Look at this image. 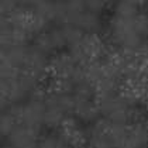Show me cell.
Here are the masks:
<instances>
[{
  "instance_id": "6da1fadb",
  "label": "cell",
  "mask_w": 148,
  "mask_h": 148,
  "mask_svg": "<svg viewBox=\"0 0 148 148\" xmlns=\"http://www.w3.org/2000/svg\"><path fill=\"white\" fill-rule=\"evenodd\" d=\"M40 130L24 124H17V127L7 137L13 148H38Z\"/></svg>"
},
{
  "instance_id": "7a4b0ae2",
  "label": "cell",
  "mask_w": 148,
  "mask_h": 148,
  "mask_svg": "<svg viewBox=\"0 0 148 148\" xmlns=\"http://www.w3.org/2000/svg\"><path fill=\"white\" fill-rule=\"evenodd\" d=\"M59 137L62 138V141L75 148H82L85 143H88L89 134H86L82 128L79 123L75 119H65V121L61 125V134Z\"/></svg>"
},
{
  "instance_id": "3957f363",
  "label": "cell",
  "mask_w": 148,
  "mask_h": 148,
  "mask_svg": "<svg viewBox=\"0 0 148 148\" xmlns=\"http://www.w3.org/2000/svg\"><path fill=\"white\" fill-rule=\"evenodd\" d=\"M76 68H78V64L75 62V59L72 58L69 52L68 54L66 52L57 54L55 57L51 58V61L48 64V71L52 73L54 78L71 79Z\"/></svg>"
},
{
  "instance_id": "277c9868",
  "label": "cell",
  "mask_w": 148,
  "mask_h": 148,
  "mask_svg": "<svg viewBox=\"0 0 148 148\" xmlns=\"http://www.w3.org/2000/svg\"><path fill=\"white\" fill-rule=\"evenodd\" d=\"M45 103L37 102V100H30L24 104V114L21 124L33 127V128H41L44 124V116H45Z\"/></svg>"
},
{
  "instance_id": "5b68a950",
  "label": "cell",
  "mask_w": 148,
  "mask_h": 148,
  "mask_svg": "<svg viewBox=\"0 0 148 148\" xmlns=\"http://www.w3.org/2000/svg\"><path fill=\"white\" fill-rule=\"evenodd\" d=\"M148 145V127L141 121L128 124L127 147L125 148H145Z\"/></svg>"
},
{
  "instance_id": "8992f818",
  "label": "cell",
  "mask_w": 148,
  "mask_h": 148,
  "mask_svg": "<svg viewBox=\"0 0 148 148\" xmlns=\"http://www.w3.org/2000/svg\"><path fill=\"white\" fill-rule=\"evenodd\" d=\"M71 24H75L76 27H79L80 30L86 34H97L102 28V21L99 18L97 14L90 12H82L78 14Z\"/></svg>"
},
{
  "instance_id": "52a82bcc",
  "label": "cell",
  "mask_w": 148,
  "mask_h": 148,
  "mask_svg": "<svg viewBox=\"0 0 148 148\" xmlns=\"http://www.w3.org/2000/svg\"><path fill=\"white\" fill-rule=\"evenodd\" d=\"M73 113L76 116V119L85 123H95L99 117V107L97 103L92 102V100H75V110Z\"/></svg>"
},
{
  "instance_id": "ba28073f",
  "label": "cell",
  "mask_w": 148,
  "mask_h": 148,
  "mask_svg": "<svg viewBox=\"0 0 148 148\" xmlns=\"http://www.w3.org/2000/svg\"><path fill=\"white\" fill-rule=\"evenodd\" d=\"M45 116H44V124L48 128H61L62 123L65 121V112L58 107L57 104H45Z\"/></svg>"
},
{
  "instance_id": "9c48e42d",
  "label": "cell",
  "mask_w": 148,
  "mask_h": 148,
  "mask_svg": "<svg viewBox=\"0 0 148 148\" xmlns=\"http://www.w3.org/2000/svg\"><path fill=\"white\" fill-rule=\"evenodd\" d=\"M34 48H37V49L41 51V52H44L45 55L57 49V48H55V44H54V40H52V37H51L49 30H48V31H42V33L35 35Z\"/></svg>"
},
{
  "instance_id": "30bf717a",
  "label": "cell",
  "mask_w": 148,
  "mask_h": 148,
  "mask_svg": "<svg viewBox=\"0 0 148 148\" xmlns=\"http://www.w3.org/2000/svg\"><path fill=\"white\" fill-rule=\"evenodd\" d=\"M61 30H62V34H64V38H65V42L69 47L76 45L82 40V37L85 35V33L80 30L79 27H76L75 24H71V23L64 24L61 27Z\"/></svg>"
},
{
  "instance_id": "8fae6325",
  "label": "cell",
  "mask_w": 148,
  "mask_h": 148,
  "mask_svg": "<svg viewBox=\"0 0 148 148\" xmlns=\"http://www.w3.org/2000/svg\"><path fill=\"white\" fill-rule=\"evenodd\" d=\"M17 121L13 117L12 114L9 113H0V133L1 137H9L12 134V131L17 127Z\"/></svg>"
},
{
  "instance_id": "7c38bea8",
  "label": "cell",
  "mask_w": 148,
  "mask_h": 148,
  "mask_svg": "<svg viewBox=\"0 0 148 148\" xmlns=\"http://www.w3.org/2000/svg\"><path fill=\"white\" fill-rule=\"evenodd\" d=\"M38 148H68L59 136H45L38 141Z\"/></svg>"
},
{
  "instance_id": "4fadbf2b",
  "label": "cell",
  "mask_w": 148,
  "mask_h": 148,
  "mask_svg": "<svg viewBox=\"0 0 148 148\" xmlns=\"http://www.w3.org/2000/svg\"><path fill=\"white\" fill-rule=\"evenodd\" d=\"M134 28L136 33L141 38L148 37V14L147 13H138L134 18Z\"/></svg>"
},
{
  "instance_id": "5bb4252c",
  "label": "cell",
  "mask_w": 148,
  "mask_h": 148,
  "mask_svg": "<svg viewBox=\"0 0 148 148\" xmlns=\"http://www.w3.org/2000/svg\"><path fill=\"white\" fill-rule=\"evenodd\" d=\"M109 6V0H85V10L86 12L100 14L103 13Z\"/></svg>"
},
{
  "instance_id": "9a60e30c",
  "label": "cell",
  "mask_w": 148,
  "mask_h": 148,
  "mask_svg": "<svg viewBox=\"0 0 148 148\" xmlns=\"http://www.w3.org/2000/svg\"><path fill=\"white\" fill-rule=\"evenodd\" d=\"M17 7V0H0V16H9Z\"/></svg>"
},
{
  "instance_id": "2e32d148",
  "label": "cell",
  "mask_w": 148,
  "mask_h": 148,
  "mask_svg": "<svg viewBox=\"0 0 148 148\" xmlns=\"http://www.w3.org/2000/svg\"><path fill=\"white\" fill-rule=\"evenodd\" d=\"M18 1H20L21 6H27L28 7V6H34L38 0H18Z\"/></svg>"
},
{
  "instance_id": "e0dca14e",
  "label": "cell",
  "mask_w": 148,
  "mask_h": 148,
  "mask_svg": "<svg viewBox=\"0 0 148 148\" xmlns=\"http://www.w3.org/2000/svg\"><path fill=\"white\" fill-rule=\"evenodd\" d=\"M125 1H130V3L136 4L137 7H140V6H143V4L145 3V0H125Z\"/></svg>"
},
{
  "instance_id": "ac0fdd59",
  "label": "cell",
  "mask_w": 148,
  "mask_h": 148,
  "mask_svg": "<svg viewBox=\"0 0 148 148\" xmlns=\"http://www.w3.org/2000/svg\"><path fill=\"white\" fill-rule=\"evenodd\" d=\"M0 148H13V147H12V145H10V144H9V145H1V147H0Z\"/></svg>"
}]
</instances>
